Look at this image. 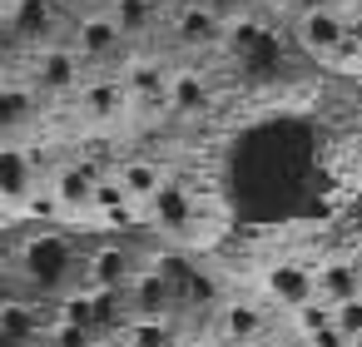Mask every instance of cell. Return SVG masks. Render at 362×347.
Listing matches in <instances>:
<instances>
[{"instance_id":"27","label":"cell","mask_w":362,"mask_h":347,"mask_svg":"<svg viewBox=\"0 0 362 347\" xmlns=\"http://www.w3.org/2000/svg\"><path fill=\"white\" fill-rule=\"evenodd\" d=\"M16 50H21V40H16V30H11V20H6V11H0V65H6Z\"/></svg>"},{"instance_id":"5","label":"cell","mask_w":362,"mask_h":347,"mask_svg":"<svg viewBox=\"0 0 362 347\" xmlns=\"http://www.w3.org/2000/svg\"><path fill=\"white\" fill-rule=\"evenodd\" d=\"M85 65H110V60H119L124 55V45H129V35L119 30V20L110 16V11H85L75 25H70V40H65Z\"/></svg>"},{"instance_id":"7","label":"cell","mask_w":362,"mask_h":347,"mask_svg":"<svg viewBox=\"0 0 362 347\" xmlns=\"http://www.w3.org/2000/svg\"><path fill=\"white\" fill-rule=\"evenodd\" d=\"M35 189H40V169H35L30 149L21 139H0V208L25 213Z\"/></svg>"},{"instance_id":"3","label":"cell","mask_w":362,"mask_h":347,"mask_svg":"<svg viewBox=\"0 0 362 347\" xmlns=\"http://www.w3.org/2000/svg\"><path fill=\"white\" fill-rule=\"evenodd\" d=\"M293 45L313 60H327V65H357V45H352V20H347V6H322V11H308V16H293Z\"/></svg>"},{"instance_id":"24","label":"cell","mask_w":362,"mask_h":347,"mask_svg":"<svg viewBox=\"0 0 362 347\" xmlns=\"http://www.w3.org/2000/svg\"><path fill=\"white\" fill-rule=\"evenodd\" d=\"M45 342H50V347H95V332H90V327H75V322H60V317H55V322L45 327Z\"/></svg>"},{"instance_id":"22","label":"cell","mask_w":362,"mask_h":347,"mask_svg":"<svg viewBox=\"0 0 362 347\" xmlns=\"http://www.w3.org/2000/svg\"><path fill=\"white\" fill-rule=\"evenodd\" d=\"M288 322H293V332H298V337H313V332H322V327L332 322V302L308 298L303 307H293V312H288Z\"/></svg>"},{"instance_id":"18","label":"cell","mask_w":362,"mask_h":347,"mask_svg":"<svg viewBox=\"0 0 362 347\" xmlns=\"http://www.w3.org/2000/svg\"><path fill=\"white\" fill-rule=\"evenodd\" d=\"M40 114V90L25 80H0V139H21Z\"/></svg>"},{"instance_id":"21","label":"cell","mask_w":362,"mask_h":347,"mask_svg":"<svg viewBox=\"0 0 362 347\" xmlns=\"http://www.w3.org/2000/svg\"><path fill=\"white\" fill-rule=\"evenodd\" d=\"M124 347H184L179 317H129Z\"/></svg>"},{"instance_id":"33","label":"cell","mask_w":362,"mask_h":347,"mask_svg":"<svg viewBox=\"0 0 362 347\" xmlns=\"http://www.w3.org/2000/svg\"><path fill=\"white\" fill-rule=\"evenodd\" d=\"M243 347H273V342H268V337H263V342H243Z\"/></svg>"},{"instance_id":"16","label":"cell","mask_w":362,"mask_h":347,"mask_svg":"<svg viewBox=\"0 0 362 347\" xmlns=\"http://www.w3.org/2000/svg\"><path fill=\"white\" fill-rule=\"evenodd\" d=\"M209 110H214V80L199 65H174V75H169V114L204 119Z\"/></svg>"},{"instance_id":"12","label":"cell","mask_w":362,"mask_h":347,"mask_svg":"<svg viewBox=\"0 0 362 347\" xmlns=\"http://www.w3.org/2000/svg\"><path fill=\"white\" fill-rule=\"evenodd\" d=\"M60 6H65V0H11L6 20H11V30H16L21 45L40 50V45H55V35L65 25V11Z\"/></svg>"},{"instance_id":"29","label":"cell","mask_w":362,"mask_h":347,"mask_svg":"<svg viewBox=\"0 0 362 347\" xmlns=\"http://www.w3.org/2000/svg\"><path fill=\"white\" fill-rule=\"evenodd\" d=\"M347 20H352V45H357V65H362V0L347 6Z\"/></svg>"},{"instance_id":"13","label":"cell","mask_w":362,"mask_h":347,"mask_svg":"<svg viewBox=\"0 0 362 347\" xmlns=\"http://www.w3.org/2000/svg\"><path fill=\"white\" fill-rule=\"evenodd\" d=\"M199 218V194L184 179H164V189L144 204V223H154L159 233H189V223Z\"/></svg>"},{"instance_id":"6","label":"cell","mask_w":362,"mask_h":347,"mask_svg":"<svg viewBox=\"0 0 362 347\" xmlns=\"http://www.w3.org/2000/svg\"><path fill=\"white\" fill-rule=\"evenodd\" d=\"M169 35L189 55H214V50H223L228 25L204 11V0H174V6H169Z\"/></svg>"},{"instance_id":"15","label":"cell","mask_w":362,"mask_h":347,"mask_svg":"<svg viewBox=\"0 0 362 347\" xmlns=\"http://www.w3.org/2000/svg\"><path fill=\"white\" fill-rule=\"evenodd\" d=\"M134 273H139V258L124 243H100L85 253V283L100 293H124Z\"/></svg>"},{"instance_id":"20","label":"cell","mask_w":362,"mask_h":347,"mask_svg":"<svg viewBox=\"0 0 362 347\" xmlns=\"http://www.w3.org/2000/svg\"><path fill=\"white\" fill-rule=\"evenodd\" d=\"M105 11L119 20V30H124L129 40H144V35L164 20V6H159V0H105Z\"/></svg>"},{"instance_id":"11","label":"cell","mask_w":362,"mask_h":347,"mask_svg":"<svg viewBox=\"0 0 362 347\" xmlns=\"http://www.w3.org/2000/svg\"><path fill=\"white\" fill-rule=\"evenodd\" d=\"M75 105H80L85 124H119V119L134 114V100H129L119 75H90L80 85V95H75Z\"/></svg>"},{"instance_id":"35","label":"cell","mask_w":362,"mask_h":347,"mask_svg":"<svg viewBox=\"0 0 362 347\" xmlns=\"http://www.w3.org/2000/svg\"><path fill=\"white\" fill-rule=\"evenodd\" d=\"M357 258H362V253H357Z\"/></svg>"},{"instance_id":"26","label":"cell","mask_w":362,"mask_h":347,"mask_svg":"<svg viewBox=\"0 0 362 347\" xmlns=\"http://www.w3.org/2000/svg\"><path fill=\"white\" fill-rule=\"evenodd\" d=\"M303 347H352V342H347V337H342V332H337V327L327 322L322 332H313V337H303Z\"/></svg>"},{"instance_id":"30","label":"cell","mask_w":362,"mask_h":347,"mask_svg":"<svg viewBox=\"0 0 362 347\" xmlns=\"http://www.w3.org/2000/svg\"><path fill=\"white\" fill-rule=\"evenodd\" d=\"M184 347H228L218 332H194V337H184Z\"/></svg>"},{"instance_id":"10","label":"cell","mask_w":362,"mask_h":347,"mask_svg":"<svg viewBox=\"0 0 362 347\" xmlns=\"http://www.w3.org/2000/svg\"><path fill=\"white\" fill-rule=\"evenodd\" d=\"M263 298H268L273 307H283V312H293V307H303L308 298H317V273H313V263H303V258H273V263L263 268Z\"/></svg>"},{"instance_id":"8","label":"cell","mask_w":362,"mask_h":347,"mask_svg":"<svg viewBox=\"0 0 362 347\" xmlns=\"http://www.w3.org/2000/svg\"><path fill=\"white\" fill-rule=\"evenodd\" d=\"M228 347L243 342H263L273 332V302L268 298H223L218 302V327H214Z\"/></svg>"},{"instance_id":"2","label":"cell","mask_w":362,"mask_h":347,"mask_svg":"<svg viewBox=\"0 0 362 347\" xmlns=\"http://www.w3.org/2000/svg\"><path fill=\"white\" fill-rule=\"evenodd\" d=\"M223 55H233L238 70H243L248 80H278L283 65H288V40H283L278 25L258 11V16L228 25V35H223Z\"/></svg>"},{"instance_id":"28","label":"cell","mask_w":362,"mask_h":347,"mask_svg":"<svg viewBox=\"0 0 362 347\" xmlns=\"http://www.w3.org/2000/svg\"><path fill=\"white\" fill-rule=\"evenodd\" d=\"M11 298H21V293H16V268H11V263H0V307H6Z\"/></svg>"},{"instance_id":"31","label":"cell","mask_w":362,"mask_h":347,"mask_svg":"<svg viewBox=\"0 0 362 347\" xmlns=\"http://www.w3.org/2000/svg\"><path fill=\"white\" fill-rule=\"evenodd\" d=\"M322 6H337V0H288L293 16H308V11H322Z\"/></svg>"},{"instance_id":"34","label":"cell","mask_w":362,"mask_h":347,"mask_svg":"<svg viewBox=\"0 0 362 347\" xmlns=\"http://www.w3.org/2000/svg\"><path fill=\"white\" fill-rule=\"evenodd\" d=\"M352 347H362V337H352Z\"/></svg>"},{"instance_id":"17","label":"cell","mask_w":362,"mask_h":347,"mask_svg":"<svg viewBox=\"0 0 362 347\" xmlns=\"http://www.w3.org/2000/svg\"><path fill=\"white\" fill-rule=\"evenodd\" d=\"M313 273H317V298L322 302L362 298V258L357 253H322L313 263Z\"/></svg>"},{"instance_id":"25","label":"cell","mask_w":362,"mask_h":347,"mask_svg":"<svg viewBox=\"0 0 362 347\" xmlns=\"http://www.w3.org/2000/svg\"><path fill=\"white\" fill-rule=\"evenodd\" d=\"M332 327L352 342L362 337V298H347V302H332Z\"/></svg>"},{"instance_id":"32","label":"cell","mask_w":362,"mask_h":347,"mask_svg":"<svg viewBox=\"0 0 362 347\" xmlns=\"http://www.w3.org/2000/svg\"><path fill=\"white\" fill-rule=\"evenodd\" d=\"M258 6H263V11H278V6H283V11H288V0H258Z\"/></svg>"},{"instance_id":"23","label":"cell","mask_w":362,"mask_h":347,"mask_svg":"<svg viewBox=\"0 0 362 347\" xmlns=\"http://www.w3.org/2000/svg\"><path fill=\"white\" fill-rule=\"evenodd\" d=\"M204 11H209L214 20H223V25H238V20L258 16L263 6H258V0H204Z\"/></svg>"},{"instance_id":"9","label":"cell","mask_w":362,"mask_h":347,"mask_svg":"<svg viewBox=\"0 0 362 347\" xmlns=\"http://www.w3.org/2000/svg\"><path fill=\"white\" fill-rule=\"evenodd\" d=\"M115 75L124 80L134 110H169V75H174L169 60H159V55H129Z\"/></svg>"},{"instance_id":"4","label":"cell","mask_w":362,"mask_h":347,"mask_svg":"<svg viewBox=\"0 0 362 347\" xmlns=\"http://www.w3.org/2000/svg\"><path fill=\"white\" fill-rule=\"evenodd\" d=\"M85 60L65 45V40H55V45H40L35 50V60H30V85L40 90V100H75L80 95V85H85Z\"/></svg>"},{"instance_id":"1","label":"cell","mask_w":362,"mask_h":347,"mask_svg":"<svg viewBox=\"0 0 362 347\" xmlns=\"http://www.w3.org/2000/svg\"><path fill=\"white\" fill-rule=\"evenodd\" d=\"M16 273H21L16 283H30V288L45 293V298H65V293H75V288L85 283V258H80V248H75L70 233L45 228V233H35V238L21 248Z\"/></svg>"},{"instance_id":"19","label":"cell","mask_w":362,"mask_h":347,"mask_svg":"<svg viewBox=\"0 0 362 347\" xmlns=\"http://www.w3.org/2000/svg\"><path fill=\"white\" fill-rule=\"evenodd\" d=\"M115 179H119V184H124V194L144 208V204L164 189V179H169V174H164V164H154L149 154H129V159H119V164H115Z\"/></svg>"},{"instance_id":"14","label":"cell","mask_w":362,"mask_h":347,"mask_svg":"<svg viewBox=\"0 0 362 347\" xmlns=\"http://www.w3.org/2000/svg\"><path fill=\"white\" fill-rule=\"evenodd\" d=\"M124 302H129V317H179L174 288H169V278L154 263H139V273L124 288Z\"/></svg>"}]
</instances>
